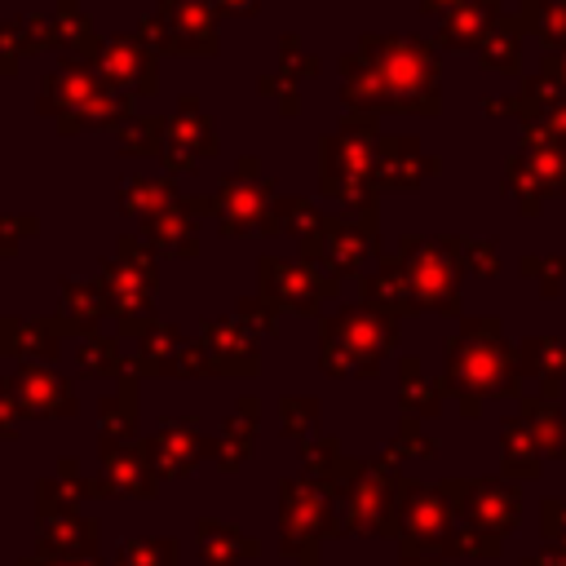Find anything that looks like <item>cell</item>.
Wrapping results in <instances>:
<instances>
[{
  "label": "cell",
  "mask_w": 566,
  "mask_h": 566,
  "mask_svg": "<svg viewBox=\"0 0 566 566\" xmlns=\"http://www.w3.org/2000/svg\"><path fill=\"white\" fill-rule=\"evenodd\" d=\"M40 111L57 115V124L71 133V128H97V124L128 119V97H115L106 80L88 66H62L57 75L44 80Z\"/></svg>",
  "instance_id": "cell-1"
},
{
  "label": "cell",
  "mask_w": 566,
  "mask_h": 566,
  "mask_svg": "<svg viewBox=\"0 0 566 566\" xmlns=\"http://www.w3.org/2000/svg\"><path fill=\"white\" fill-rule=\"evenodd\" d=\"M97 283H102V292H106V301L119 314V323H124L128 336L137 332V323L146 327L142 314H146L150 292H155V265H150V256L133 239H119V252H115V261H106V270H102Z\"/></svg>",
  "instance_id": "cell-2"
},
{
  "label": "cell",
  "mask_w": 566,
  "mask_h": 566,
  "mask_svg": "<svg viewBox=\"0 0 566 566\" xmlns=\"http://www.w3.org/2000/svg\"><path fill=\"white\" fill-rule=\"evenodd\" d=\"M203 208L217 217L221 234H248V230H265L270 186H265V177L256 172V164H252V159H243V164L234 168V177H226V181H221L217 199H212V203H203Z\"/></svg>",
  "instance_id": "cell-3"
},
{
  "label": "cell",
  "mask_w": 566,
  "mask_h": 566,
  "mask_svg": "<svg viewBox=\"0 0 566 566\" xmlns=\"http://www.w3.org/2000/svg\"><path fill=\"white\" fill-rule=\"evenodd\" d=\"M93 71L106 80V88H119L124 97H133V93H155V84H159V75H155V53H150L142 40H128V35H115V40L97 44Z\"/></svg>",
  "instance_id": "cell-4"
},
{
  "label": "cell",
  "mask_w": 566,
  "mask_h": 566,
  "mask_svg": "<svg viewBox=\"0 0 566 566\" xmlns=\"http://www.w3.org/2000/svg\"><path fill=\"white\" fill-rule=\"evenodd\" d=\"M217 150V128H212V119H203L199 115V106L195 102H181V111L164 124V164H168V172H195L199 164V155H212Z\"/></svg>",
  "instance_id": "cell-5"
},
{
  "label": "cell",
  "mask_w": 566,
  "mask_h": 566,
  "mask_svg": "<svg viewBox=\"0 0 566 566\" xmlns=\"http://www.w3.org/2000/svg\"><path fill=\"white\" fill-rule=\"evenodd\" d=\"M13 394L27 416H75V389L49 363H22V371L13 376Z\"/></svg>",
  "instance_id": "cell-6"
},
{
  "label": "cell",
  "mask_w": 566,
  "mask_h": 566,
  "mask_svg": "<svg viewBox=\"0 0 566 566\" xmlns=\"http://www.w3.org/2000/svg\"><path fill=\"white\" fill-rule=\"evenodd\" d=\"M102 478L93 491H106V495H150L155 491V460H150V447L142 442H115V447H102Z\"/></svg>",
  "instance_id": "cell-7"
},
{
  "label": "cell",
  "mask_w": 566,
  "mask_h": 566,
  "mask_svg": "<svg viewBox=\"0 0 566 566\" xmlns=\"http://www.w3.org/2000/svg\"><path fill=\"white\" fill-rule=\"evenodd\" d=\"M168 22V40L181 53H212L217 49V4L212 0H159Z\"/></svg>",
  "instance_id": "cell-8"
},
{
  "label": "cell",
  "mask_w": 566,
  "mask_h": 566,
  "mask_svg": "<svg viewBox=\"0 0 566 566\" xmlns=\"http://www.w3.org/2000/svg\"><path fill=\"white\" fill-rule=\"evenodd\" d=\"M199 345L212 354L217 376H256V332H248L243 323L212 318V323H203Z\"/></svg>",
  "instance_id": "cell-9"
},
{
  "label": "cell",
  "mask_w": 566,
  "mask_h": 566,
  "mask_svg": "<svg viewBox=\"0 0 566 566\" xmlns=\"http://www.w3.org/2000/svg\"><path fill=\"white\" fill-rule=\"evenodd\" d=\"M146 447H150V460H155V473H159V478L186 473V469L208 451V442L199 438L195 420H164V429H159Z\"/></svg>",
  "instance_id": "cell-10"
},
{
  "label": "cell",
  "mask_w": 566,
  "mask_h": 566,
  "mask_svg": "<svg viewBox=\"0 0 566 566\" xmlns=\"http://www.w3.org/2000/svg\"><path fill=\"white\" fill-rule=\"evenodd\" d=\"M97 539V526L80 513L71 517H44V535H40V557H88Z\"/></svg>",
  "instance_id": "cell-11"
},
{
  "label": "cell",
  "mask_w": 566,
  "mask_h": 566,
  "mask_svg": "<svg viewBox=\"0 0 566 566\" xmlns=\"http://www.w3.org/2000/svg\"><path fill=\"white\" fill-rule=\"evenodd\" d=\"M66 332V323L57 318H22L9 323V354H18L22 363H49L57 354V336Z\"/></svg>",
  "instance_id": "cell-12"
},
{
  "label": "cell",
  "mask_w": 566,
  "mask_h": 566,
  "mask_svg": "<svg viewBox=\"0 0 566 566\" xmlns=\"http://www.w3.org/2000/svg\"><path fill=\"white\" fill-rule=\"evenodd\" d=\"M252 433H256V402L243 398L239 411L221 424V438L212 442V455L221 469H239L248 455H252Z\"/></svg>",
  "instance_id": "cell-13"
},
{
  "label": "cell",
  "mask_w": 566,
  "mask_h": 566,
  "mask_svg": "<svg viewBox=\"0 0 566 566\" xmlns=\"http://www.w3.org/2000/svg\"><path fill=\"white\" fill-rule=\"evenodd\" d=\"M62 314L71 327L80 332H93L106 314H111V301L102 292V283H84V279H66L62 283Z\"/></svg>",
  "instance_id": "cell-14"
},
{
  "label": "cell",
  "mask_w": 566,
  "mask_h": 566,
  "mask_svg": "<svg viewBox=\"0 0 566 566\" xmlns=\"http://www.w3.org/2000/svg\"><path fill=\"white\" fill-rule=\"evenodd\" d=\"M199 553H203V566H239L256 553V544L248 535H239L234 526L199 522Z\"/></svg>",
  "instance_id": "cell-15"
},
{
  "label": "cell",
  "mask_w": 566,
  "mask_h": 566,
  "mask_svg": "<svg viewBox=\"0 0 566 566\" xmlns=\"http://www.w3.org/2000/svg\"><path fill=\"white\" fill-rule=\"evenodd\" d=\"M146 243H155V248L168 252V256H195V252H199L195 221L181 217L177 208H172V212H159V217L146 221Z\"/></svg>",
  "instance_id": "cell-16"
},
{
  "label": "cell",
  "mask_w": 566,
  "mask_h": 566,
  "mask_svg": "<svg viewBox=\"0 0 566 566\" xmlns=\"http://www.w3.org/2000/svg\"><path fill=\"white\" fill-rule=\"evenodd\" d=\"M119 208L150 221L159 212H172L177 208V195H172V181H142V177H128L119 186Z\"/></svg>",
  "instance_id": "cell-17"
},
{
  "label": "cell",
  "mask_w": 566,
  "mask_h": 566,
  "mask_svg": "<svg viewBox=\"0 0 566 566\" xmlns=\"http://www.w3.org/2000/svg\"><path fill=\"white\" fill-rule=\"evenodd\" d=\"M261 296H274V305H301L310 310V274L305 270H292L274 256L261 261Z\"/></svg>",
  "instance_id": "cell-18"
},
{
  "label": "cell",
  "mask_w": 566,
  "mask_h": 566,
  "mask_svg": "<svg viewBox=\"0 0 566 566\" xmlns=\"http://www.w3.org/2000/svg\"><path fill=\"white\" fill-rule=\"evenodd\" d=\"M181 332L168 323H146L142 327V345H137V367H146V376H164L172 371L177 354H181Z\"/></svg>",
  "instance_id": "cell-19"
},
{
  "label": "cell",
  "mask_w": 566,
  "mask_h": 566,
  "mask_svg": "<svg viewBox=\"0 0 566 566\" xmlns=\"http://www.w3.org/2000/svg\"><path fill=\"white\" fill-rule=\"evenodd\" d=\"M133 424H137V411H133V385H119L115 394L102 398V447L133 442Z\"/></svg>",
  "instance_id": "cell-20"
},
{
  "label": "cell",
  "mask_w": 566,
  "mask_h": 566,
  "mask_svg": "<svg viewBox=\"0 0 566 566\" xmlns=\"http://www.w3.org/2000/svg\"><path fill=\"white\" fill-rule=\"evenodd\" d=\"M75 367H80V376H115L124 367V358H119V345L111 336L88 332L75 349Z\"/></svg>",
  "instance_id": "cell-21"
},
{
  "label": "cell",
  "mask_w": 566,
  "mask_h": 566,
  "mask_svg": "<svg viewBox=\"0 0 566 566\" xmlns=\"http://www.w3.org/2000/svg\"><path fill=\"white\" fill-rule=\"evenodd\" d=\"M115 566H177V548L168 539H128Z\"/></svg>",
  "instance_id": "cell-22"
},
{
  "label": "cell",
  "mask_w": 566,
  "mask_h": 566,
  "mask_svg": "<svg viewBox=\"0 0 566 566\" xmlns=\"http://www.w3.org/2000/svg\"><path fill=\"white\" fill-rule=\"evenodd\" d=\"M53 35H57V44H71V49H84V44H88V18L80 13L75 0H57Z\"/></svg>",
  "instance_id": "cell-23"
},
{
  "label": "cell",
  "mask_w": 566,
  "mask_h": 566,
  "mask_svg": "<svg viewBox=\"0 0 566 566\" xmlns=\"http://www.w3.org/2000/svg\"><path fill=\"white\" fill-rule=\"evenodd\" d=\"M124 150H164V119H128L119 124Z\"/></svg>",
  "instance_id": "cell-24"
},
{
  "label": "cell",
  "mask_w": 566,
  "mask_h": 566,
  "mask_svg": "<svg viewBox=\"0 0 566 566\" xmlns=\"http://www.w3.org/2000/svg\"><path fill=\"white\" fill-rule=\"evenodd\" d=\"M239 318H243V327H248V332H256V336H265V332H270V314H265V296H261V301H243V305H239Z\"/></svg>",
  "instance_id": "cell-25"
},
{
  "label": "cell",
  "mask_w": 566,
  "mask_h": 566,
  "mask_svg": "<svg viewBox=\"0 0 566 566\" xmlns=\"http://www.w3.org/2000/svg\"><path fill=\"white\" fill-rule=\"evenodd\" d=\"M18 566H102V562L88 553V557H40V562L27 557V562H18Z\"/></svg>",
  "instance_id": "cell-26"
},
{
  "label": "cell",
  "mask_w": 566,
  "mask_h": 566,
  "mask_svg": "<svg viewBox=\"0 0 566 566\" xmlns=\"http://www.w3.org/2000/svg\"><path fill=\"white\" fill-rule=\"evenodd\" d=\"M305 407H310V402H301V398L283 402V420H287V429H292V433L301 429V420H305Z\"/></svg>",
  "instance_id": "cell-27"
},
{
  "label": "cell",
  "mask_w": 566,
  "mask_h": 566,
  "mask_svg": "<svg viewBox=\"0 0 566 566\" xmlns=\"http://www.w3.org/2000/svg\"><path fill=\"white\" fill-rule=\"evenodd\" d=\"M217 9H226V13H252L256 0H217Z\"/></svg>",
  "instance_id": "cell-28"
},
{
  "label": "cell",
  "mask_w": 566,
  "mask_h": 566,
  "mask_svg": "<svg viewBox=\"0 0 566 566\" xmlns=\"http://www.w3.org/2000/svg\"><path fill=\"white\" fill-rule=\"evenodd\" d=\"M0 354H9V323H0Z\"/></svg>",
  "instance_id": "cell-29"
}]
</instances>
